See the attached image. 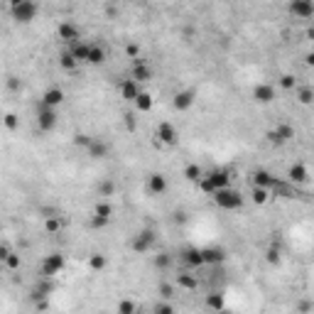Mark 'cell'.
<instances>
[{"label":"cell","mask_w":314,"mask_h":314,"mask_svg":"<svg viewBox=\"0 0 314 314\" xmlns=\"http://www.w3.org/2000/svg\"><path fill=\"white\" fill-rule=\"evenodd\" d=\"M37 12H39V5L32 0H12V5H10V15L20 25H29L37 17Z\"/></svg>","instance_id":"6da1fadb"},{"label":"cell","mask_w":314,"mask_h":314,"mask_svg":"<svg viewBox=\"0 0 314 314\" xmlns=\"http://www.w3.org/2000/svg\"><path fill=\"white\" fill-rule=\"evenodd\" d=\"M214 201H216L221 209H226V211H233V209H241V206H243L241 192H236V189H231V187L214 192Z\"/></svg>","instance_id":"7a4b0ae2"},{"label":"cell","mask_w":314,"mask_h":314,"mask_svg":"<svg viewBox=\"0 0 314 314\" xmlns=\"http://www.w3.org/2000/svg\"><path fill=\"white\" fill-rule=\"evenodd\" d=\"M64 265H66V260H64L61 253H49L39 263V273H42V278H54L64 270Z\"/></svg>","instance_id":"3957f363"},{"label":"cell","mask_w":314,"mask_h":314,"mask_svg":"<svg viewBox=\"0 0 314 314\" xmlns=\"http://www.w3.org/2000/svg\"><path fill=\"white\" fill-rule=\"evenodd\" d=\"M155 138H157V140H155L157 145H177L179 143V133H177V128H174L172 123H167V120L157 125Z\"/></svg>","instance_id":"277c9868"},{"label":"cell","mask_w":314,"mask_h":314,"mask_svg":"<svg viewBox=\"0 0 314 314\" xmlns=\"http://www.w3.org/2000/svg\"><path fill=\"white\" fill-rule=\"evenodd\" d=\"M152 246H155V231H152V229L140 231V233L130 241V248H133L135 253H147Z\"/></svg>","instance_id":"5b68a950"},{"label":"cell","mask_w":314,"mask_h":314,"mask_svg":"<svg viewBox=\"0 0 314 314\" xmlns=\"http://www.w3.org/2000/svg\"><path fill=\"white\" fill-rule=\"evenodd\" d=\"M197 101V91L194 88H184V91H177L174 98H172V106L174 111H189Z\"/></svg>","instance_id":"8992f818"},{"label":"cell","mask_w":314,"mask_h":314,"mask_svg":"<svg viewBox=\"0 0 314 314\" xmlns=\"http://www.w3.org/2000/svg\"><path fill=\"white\" fill-rule=\"evenodd\" d=\"M37 123H39V130L42 133H49V130H54L59 123V115L54 108H44V106H39V113H37Z\"/></svg>","instance_id":"52a82bcc"},{"label":"cell","mask_w":314,"mask_h":314,"mask_svg":"<svg viewBox=\"0 0 314 314\" xmlns=\"http://www.w3.org/2000/svg\"><path fill=\"white\" fill-rule=\"evenodd\" d=\"M287 10L295 15V17H302V20H310L314 15V2L312 0H292L287 5Z\"/></svg>","instance_id":"ba28073f"},{"label":"cell","mask_w":314,"mask_h":314,"mask_svg":"<svg viewBox=\"0 0 314 314\" xmlns=\"http://www.w3.org/2000/svg\"><path fill=\"white\" fill-rule=\"evenodd\" d=\"M201 258H204V265H221V263L226 260V251L219 248V246L201 248Z\"/></svg>","instance_id":"9c48e42d"},{"label":"cell","mask_w":314,"mask_h":314,"mask_svg":"<svg viewBox=\"0 0 314 314\" xmlns=\"http://www.w3.org/2000/svg\"><path fill=\"white\" fill-rule=\"evenodd\" d=\"M253 98H256V103H263V106L273 103V101H275V86L258 84L256 88H253Z\"/></svg>","instance_id":"30bf717a"},{"label":"cell","mask_w":314,"mask_h":314,"mask_svg":"<svg viewBox=\"0 0 314 314\" xmlns=\"http://www.w3.org/2000/svg\"><path fill=\"white\" fill-rule=\"evenodd\" d=\"M52 290H54V283H52V278H42L34 290H32V302H39V300H49V295H52Z\"/></svg>","instance_id":"8fae6325"},{"label":"cell","mask_w":314,"mask_h":314,"mask_svg":"<svg viewBox=\"0 0 314 314\" xmlns=\"http://www.w3.org/2000/svg\"><path fill=\"white\" fill-rule=\"evenodd\" d=\"M206 179H209V184L219 192V189H226L231 184V174L226 170H214V172H209L206 174Z\"/></svg>","instance_id":"7c38bea8"},{"label":"cell","mask_w":314,"mask_h":314,"mask_svg":"<svg viewBox=\"0 0 314 314\" xmlns=\"http://www.w3.org/2000/svg\"><path fill=\"white\" fill-rule=\"evenodd\" d=\"M147 189H150V194H165L167 192V177L165 174H160V172H155V174H150L147 177Z\"/></svg>","instance_id":"4fadbf2b"},{"label":"cell","mask_w":314,"mask_h":314,"mask_svg":"<svg viewBox=\"0 0 314 314\" xmlns=\"http://www.w3.org/2000/svg\"><path fill=\"white\" fill-rule=\"evenodd\" d=\"M57 34H59L61 42H69V44L79 42V27H76L74 22H61L57 27Z\"/></svg>","instance_id":"5bb4252c"},{"label":"cell","mask_w":314,"mask_h":314,"mask_svg":"<svg viewBox=\"0 0 314 314\" xmlns=\"http://www.w3.org/2000/svg\"><path fill=\"white\" fill-rule=\"evenodd\" d=\"M61 101H64V91L57 88V86H54V88H47L44 96H42V106H44V108H54V111H57Z\"/></svg>","instance_id":"9a60e30c"},{"label":"cell","mask_w":314,"mask_h":314,"mask_svg":"<svg viewBox=\"0 0 314 314\" xmlns=\"http://www.w3.org/2000/svg\"><path fill=\"white\" fill-rule=\"evenodd\" d=\"M150 79H152V69L145 64L143 59H135L133 61V81L140 84V81H150Z\"/></svg>","instance_id":"2e32d148"},{"label":"cell","mask_w":314,"mask_h":314,"mask_svg":"<svg viewBox=\"0 0 314 314\" xmlns=\"http://www.w3.org/2000/svg\"><path fill=\"white\" fill-rule=\"evenodd\" d=\"M287 177H290V182H295V184H307L310 172H307V167H305L302 162H297V165H292V167L287 170Z\"/></svg>","instance_id":"e0dca14e"},{"label":"cell","mask_w":314,"mask_h":314,"mask_svg":"<svg viewBox=\"0 0 314 314\" xmlns=\"http://www.w3.org/2000/svg\"><path fill=\"white\" fill-rule=\"evenodd\" d=\"M253 187H263V189H268V187H278V179H275L270 172L256 170L253 172Z\"/></svg>","instance_id":"ac0fdd59"},{"label":"cell","mask_w":314,"mask_h":314,"mask_svg":"<svg viewBox=\"0 0 314 314\" xmlns=\"http://www.w3.org/2000/svg\"><path fill=\"white\" fill-rule=\"evenodd\" d=\"M86 152H88V157L91 160H103V157H108V145L103 143V140H91V145L86 147Z\"/></svg>","instance_id":"d6986e66"},{"label":"cell","mask_w":314,"mask_h":314,"mask_svg":"<svg viewBox=\"0 0 314 314\" xmlns=\"http://www.w3.org/2000/svg\"><path fill=\"white\" fill-rule=\"evenodd\" d=\"M138 93H140V86L138 81H133V79H125V81H120V96L125 98V101H135L138 98Z\"/></svg>","instance_id":"ffe728a7"},{"label":"cell","mask_w":314,"mask_h":314,"mask_svg":"<svg viewBox=\"0 0 314 314\" xmlns=\"http://www.w3.org/2000/svg\"><path fill=\"white\" fill-rule=\"evenodd\" d=\"M182 256H184V263H187V265H192V268H201V265H204L201 248H194V246H192V248H187Z\"/></svg>","instance_id":"44dd1931"},{"label":"cell","mask_w":314,"mask_h":314,"mask_svg":"<svg viewBox=\"0 0 314 314\" xmlns=\"http://www.w3.org/2000/svg\"><path fill=\"white\" fill-rule=\"evenodd\" d=\"M133 103H135L138 113H150V111H152V103H155V101H152V96H150V93L140 91V93H138V98H135Z\"/></svg>","instance_id":"7402d4cb"},{"label":"cell","mask_w":314,"mask_h":314,"mask_svg":"<svg viewBox=\"0 0 314 314\" xmlns=\"http://www.w3.org/2000/svg\"><path fill=\"white\" fill-rule=\"evenodd\" d=\"M88 47H91V44H86V42L79 39V42H74V44H71L69 54L76 59V61H86V59H88Z\"/></svg>","instance_id":"603a6c76"},{"label":"cell","mask_w":314,"mask_h":314,"mask_svg":"<svg viewBox=\"0 0 314 314\" xmlns=\"http://www.w3.org/2000/svg\"><path fill=\"white\" fill-rule=\"evenodd\" d=\"M206 307H209V310H214V312H221V310L226 307L224 295H221V292H211V295H206Z\"/></svg>","instance_id":"cb8c5ba5"},{"label":"cell","mask_w":314,"mask_h":314,"mask_svg":"<svg viewBox=\"0 0 314 314\" xmlns=\"http://www.w3.org/2000/svg\"><path fill=\"white\" fill-rule=\"evenodd\" d=\"M86 61H88V64H103V61H106V49H103L101 44H91Z\"/></svg>","instance_id":"d4e9b609"},{"label":"cell","mask_w":314,"mask_h":314,"mask_svg":"<svg viewBox=\"0 0 314 314\" xmlns=\"http://www.w3.org/2000/svg\"><path fill=\"white\" fill-rule=\"evenodd\" d=\"M93 216H101V219H108V221H111V216H113V204H111V201H98V204L93 206Z\"/></svg>","instance_id":"484cf974"},{"label":"cell","mask_w":314,"mask_h":314,"mask_svg":"<svg viewBox=\"0 0 314 314\" xmlns=\"http://www.w3.org/2000/svg\"><path fill=\"white\" fill-rule=\"evenodd\" d=\"M201 177H204V170H201L199 165H187V167H184V179H187V182L199 184Z\"/></svg>","instance_id":"4316f807"},{"label":"cell","mask_w":314,"mask_h":314,"mask_svg":"<svg viewBox=\"0 0 314 314\" xmlns=\"http://www.w3.org/2000/svg\"><path fill=\"white\" fill-rule=\"evenodd\" d=\"M106 265H108V260H106V256H103V253H93V256L88 258V268H91L93 273H101Z\"/></svg>","instance_id":"83f0119b"},{"label":"cell","mask_w":314,"mask_h":314,"mask_svg":"<svg viewBox=\"0 0 314 314\" xmlns=\"http://www.w3.org/2000/svg\"><path fill=\"white\" fill-rule=\"evenodd\" d=\"M59 66H61L64 71H74V69L79 66V61L71 57L69 52H61V54H59Z\"/></svg>","instance_id":"f1b7e54d"},{"label":"cell","mask_w":314,"mask_h":314,"mask_svg":"<svg viewBox=\"0 0 314 314\" xmlns=\"http://www.w3.org/2000/svg\"><path fill=\"white\" fill-rule=\"evenodd\" d=\"M275 135H278L283 143H287V140H292V138H295V128H292V125H287V123H283V125H278V128H275Z\"/></svg>","instance_id":"f546056e"},{"label":"cell","mask_w":314,"mask_h":314,"mask_svg":"<svg viewBox=\"0 0 314 314\" xmlns=\"http://www.w3.org/2000/svg\"><path fill=\"white\" fill-rule=\"evenodd\" d=\"M177 285L182 287V290H197V287H199V280H197L194 275H179V278H177Z\"/></svg>","instance_id":"4dcf8cb0"},{"label":"cell","mask_w":314,"mask_h":314,"mask_svg":"<svg viewBox=\"0 0 314 314\" xmlns=\"http://www.w3.org/2000/svg\"><path fill=\"white\" fill-rule=\"evenodd\" d=\"M115 310H118V314H138V305L133 300H120Z\"/></svg>","instance_id":"1f68e13d"},{"label":"cell","mask_w":314,"mask_h":314,"mask_svg":"<svg viewBox=\"0 0 314 314\" xmlns=\"http://www.w3.org/2000/svg\"><path fill=\"white\" fill-rule=\"evenodd\" d=\"M98 194H101V197H113V194H115V182L103 179V182L98 184Z\"/></svg>","instance_id":"d6a6232c"},{"label":"cell","mask_w":314,"mask_h":314,"mask_svg":"<svg viewBox=\"0 0 314 314\" xmlns=\"http://www.w3.org/2000/svg\"><path fill=\"white\" fill-rule=\"evenodd\" d=\"M170 265H172L170 253H157V256H155V268H157V270H167Z\"/></svg>","instance_id":"836d02e7"},{"label":"cell","mask_w":314,"mask_h":314,"mask_svg":"<svg viewBox=\"0 0 314 314\" xmlns=\"http://www.w3.org/2000/svg\"><path fill=\"white\" fill-rule=\"evenodd\" d=\"M44 231H47V233H59V231H61V219H59V216L44 219Z\"/></svg>","instance_id":"e575fe53"},{"label":"cell","mask_w":314,"mask_h":314,"mask_svg":"<svg viewBox=\"0 0 314 314\" xmlns=\"http://www.w3.org/2000/svg\"><path fill=\"white\" fill-rule=\"evenodd\" d=\"M297 98H300V103L310 106V103L314 101V91L310 88V86H305V88H300V91H297Z\"/></svg>","instance_id":"d590c367"},{"label":"cell","mask_w":314,"mask_h":314,"mask_svg":"<svg viewBox=\"0 0 314 314\" xmlns=\"http://www.w3.org/2000/svg\"><path fill=\"white\" fill-rule=\"evenodd\" d=\"M2 125H5L7 130H17V128H20V118L15 113H5L2 115Z\"/></svg>","instance_id":"8d00e7d4"},{"label":"cell","mask_w":314,"mask_h":314,"mask_svg":"<svg viewBox=\"0 0 314 314\" xmlns=\"http://www.w3.org/2000/svg\"><path fill=\"white\" fill-rule=\"evenodd\" d=\"M265 260L270 263V265H280V248L273 243L270 248H268V253H265Z\"/></svg>","instance_id":"74e56055"},{"label":"cell","mask_w":314,"mask_h":314,"mask_svg":"<svg viewBox=\"0 0 314 314\" xmlns=\"http://www.w3.org/2000/svg\"><path fill=\"white\" fill-rule=\"evenodd\" d=\"M5 86H7V91H12V93L22 91V81H20L17 76H12V74H10V76L5 79Z\"/></svg>","instance_id":"f35d334b"},{"label":"cell","mask_w":314,"mask_h":314,"mask_svg":"<svg viewBox=\"0 0 314 314\" xmlns=\"http://www.w3.org/2000/svg\"><path fill=\"white\" fill-rule=\"evenodd\" d=\"M5 265H7V270H20V265H22V260L17 253H10V256L5 258Z\"/></svg>","instance_id":"ab89813d"},{"label":"cell","mask_w":314,"mask_h":314,"mask_svg":"<svg viewBox=\"0 0 314 314\" xmlns=\"http://www.w3.org/2000/svg\"><path fill=\"white\" fill-rule=\"evenodd\" d=\"M268 197H270L268 189H263V187H253V201H256V204H265Z\"/></svg>","instance_id":"60d3db41"},{"label":"cell","mask_w":314,"mask_h":314,"mask_svg":"<svg viewBox=\"0 0 314 314\" xmlns=\"http://www.w3.org/2000/svg\"><path fill=\"white\" fill-rule=\"evenodd\" d=\"M157 292H160V297H162V300H172V297H174V287H172L170 283H162Z\"/></svg>","instance_id":"b9f144b4"},{"label":"cell","mask_w":314,"mask_h":314,"mask_svg":"<svg viewBox=\"0 0 314 314\" xmlns=\"http://www.w3.org/2000/svg\"><path fill=\"white\" fill-rule=\"evenodd\" d=\"M91 140H93L91 135H86V133H79V135L74 138V145H76V147H88V145H91Z\"/></svg>","instance_id":"7bdbcfd3"},{"label":"cell","mask_w":314,"mask_h":314,"mask_svg":"<svg viewBox=\"0 0 314 314\" xmlns=\"http://www.w3.org/2000/svg\"><path fill=\"white\" fill-rule=\"evenodd\" d=\"M125 54H128V57H130V59H133V61H135V59L140 57V44H135V42H130V44L125 47Z\"/></svg>","instance_id":"ee69618b"},{"label":"cell","mask_w":314,"mask_h":314,"mask_svg":"<svg viewBox=\"0 0 314 314\" xmlns=\"http://www.w3.org/2000/svg\"><path fill=\"white\" fill-rule=\"evenodd\" d=\"M174 310H172L170 302H160V305H155V310H152V314H172Z\"/></svg>","instance_id":"f6af8a7d"},{"label":"cell","mask_w":314,"mask_h":314,"mask_svg":"<svg viewBox=\"0 0 314 314\" xmlns=\"http://www.w3.org/2000/svg\"><path fill=\"white\" fill-rule=\"evenodd\" d=\"M91 229H106L108 226V219H101V216H91Z\"/></svg>","instance_id":"bcb514c9"},{"label":"cell","mask_w":314,"mask_h":314,"mask_svg":"<svg viewBox=\"0 0 314 314\" xmlns=\"http://www.w3.org/2000/svg\"><path fill=\"white\" fill-rule=\"evenodd\" d=\"M280 86L287 88V91L295 88V76H292V74H283V76H280Z\"/></svg>","instance_id":"7dc6e473"},{"label":"cell","mask_w":314,"mask_h":314,"mask_svg":"<svg viewBox=\"0 0 314 314\" xmlns=\"http://www.w3.org/2000/svg\"><path fill=\"white\" fill-rule=\"evenodd\" d=\"M265 138H268V143H270V145H278V147H280V145H285L280 138H278V135H275V130H268V135H265Z\"/></svg>","instance_id":"c3c4849f"},{"label":"cell","mask_w":314,"mask_h":314,"mask_svg":"<svg viewBox=\"0 0 314 314\" xmlns=\"http://www.w3.org/2000/svg\"><path fill=\"white\" fill-rule=\"evenodd\" d=\"M34 310H37V312H47V310H49V300H39V302H34Z\"/></svg>","instance_id":"681fc988"},{"label":"cell","mask_w":314,"mask_h":314,"mask_svg":"<svg viewBox=\"0 0 314 314\" xmlns=\"http://www.w3.org/2000/svg\"><path fill=\"white\" fill-rule=\"evenodd\" d=\"M125 125H128V130H135V115L133 113L125 115Z\"/></svg>","instance_id":"f907efd6"},{"label":"cell","mask_w":314,"mask_h":314,"mask_svg":"<svg viewBox=\"0 0 314 314\" xmlns=\"http://www.w3.org/2000/svg\"><path fill=\"white\" fill-rule=\"evenodd\" d=\"M10 253H12V251H10L7 246H0V260H2V263H5V258L10 256Z\"/></svg>","instance_id":"816d5d0a"},{"label":"cell","mask_w":314,"mask_h":314,"mask_svg":"<svg viewBox=\"0 0 314 314\" xmlns=\"http://www.w3.org/2000/svg\"><path fill=\"white\" fill-rule=\"evenodd\" d=\"M106 12H108L111 17H115V15H118V7H115V5H106Z\"/></svg>","instance_id":"f5cc1de1"},{"label":"cell","mask_w":314,"mask_h":314,"mask_svg":"<svg viewBox=\"0 0 314 314\" xmlns=\"http://www.w3.org/2000/svg\"><path fill=\"white\" fill-rule=\"evenodd\" d=\"M310 310H312V305H310V302H302V305H300V312H302V314H307Z\"/></svg>","instance_id":"db71d44e"},{"label":"cell","mask_w":314,"mask_h":314,"mask_svg":"<svg viewBox=\"0 0 314 314\" xmlns=\"http://www.w3.org/2000/svg\"><path fill=\"white\" fill-rule=\"evenodd\" d=\"M305 61H307V64H310V66H312V64H314V54H312V52H310V54H307V57H305Z\"/></svg>","instance_id":"11a10c76"},{"label":"cell","mask_w":314,"mask_h":314,"mask_svg":"<svg viewBox=\"0 0 314 314\" xmlns=\"http://www.w3.org/2000/svg\"><path fill=\"white\" fill-rule=\"evenodd\" d=\"M172 314H177V312H172Z\"/></svg>","instance_id":"9f6ffc18"}]
</instances>
